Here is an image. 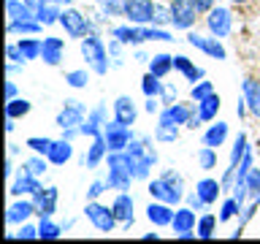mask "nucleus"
<instances>
[{"label": "nucleus", "mask_w": 260, "mask_h": 244, "mask_svg": "<svg viewBox=\"0 0 260 244\" xmlns=\"http://www.w3.org/2000/svg\"><path fill=\"white\" fill-rule=\"evenodd\" d=\"M87 117V106L79 103V101H65L62 111L57 114V128L68 130V128H79Z\"/></svg>", "instance_id": "1a4fd4ad"}, {"label": "nucleus", "mask_w": 260, "mask_h": 244, "mask_svg": "<svg viewBox=\"0 0 260 244\" xmlns=\"http://www.w3.org/2000/svg\"><path fill=\"white\" fill-rule=\"evenodd\" d=\"M225 138H228V125H225V122H217V125H211L206 133H203V144L217 149V146H222Z\"/></svg>", "instance_id": "c85d7f7f"}, {"label": "nucleus", "mask_w": 260, "mask_h": 244, "mask_svg": "<svg viewBox=\"0 0 260 244\" xmlns=\"http://www.w3.org/2000/svg\"><path fill=\"white\" fill-rule=\"evenodd\" d=\"M19 239H36L38 236V228H32V225H22V231L16 233Z\"/></svg>", "instance_id": "864d4df0"}, {"label": "nucleus", "mask_w": 260, "mask_h": 244, "mask_svg": "<svg viewBox=\"0 0 260 244\" xmlns=\"http://www.w3.org/2000/svg\"><path fill=\"white\" fill-rule=\"evenodd\" d=\"M46 158H49V163H52V166H65V163L73 158V144H71V138H60V141H54Z\"/></svg>", "instance_id": "a211bd4d"}, {"label": "nucleus", "mask_w": 260, "mask_h": 244, "mask_svg": "<svg viewBox=\"0 0 260 244\" xmlns=\"http://www.w3.org/2000/svg\"><path fill=\"white\" fill-rule=\"evenodd\" d=\"M84 215H87L89 223H92L98 231H103V233H111L114 228H117V223H119L111 206H103V203H95V201H89V203H87Z\"/></svg>", "instance_id": "20e7f679"}, {"label": "nucleus", "mask_w": 260, "mask_h": 244, "mask_svg": "<svg viewBox=\"0 0 260 244\" xmlns=\"http://www.w3.org/2000/svg\"><path fill=\"white\" fill-rule=\"evenodd\" d=\"M187 41H190L195 49H201V52H206L209 57H214V60H225V57H228L225 46L219 44L217 36H214V38H203V36H198V33H190V36H187Z\"/></svg>", "instance_id": "f8f14e48"}, {"label": "nucleus", "mask_w": 260, "mask_h": 244, "mask_svg": "<svg viewBox=\"0 0 260 244\" xmlns=\"http://www.w3.org/2000/svg\"><path fill=\"white\" fill-rule=\"evenodd\" d=\"M171 225H174L176 233H184V231H195V209L184 206V209H176L174 211V220H171Z\"/></svg>", "instance_id": "4be33fe9"}, {"label": "nucleus", "mask_w": 260, "mask_h": 244, "mask_svg": "<svg viewBox=\"0 0 260 244\" xmlns=\"http://www.w3.org/2000/svg\"><path fill=\"white\" fill-rule=\"evenodd\" d=\"M236 211H241V201L233 195V198H228V201L222 203V211H219V223H225V220L236 217Z\"/></svg>", "instance_id": "79ce46f5"}, {"label": "nucleus", "mask_w": 260, "mask_h": 244, "mask_svg": "<svg viewBox=\"0 0 260 244\" xmlns=\"http://www.w3.org/2000/svg\"><path fill=\"white\" fill-rule=\"evenodd\" d=\"M103 117H106V106H98V109H92V111L87 114V119L79 125V133H81V136H89V138L101 136L103 128H106Z\"/></svg>", "instance_id": "ddd939ff"}, {"label": "nucleus", "mask_w": 260, "mask_h": 244, "mask_svg": "<svg viewBox=\"0 0 260 244\" xmlns=\"http://www.w3.org/2000/svg\"><path fill=\"white\" fill-rule=\"evenodd\" d=\"M60 24L65 27V33H68L71 38H84L92 33V24H89V19L84 14H79L76 8H62L60 14Z\"/></svg>", "instance_id": "0eeeda50"}, {"label": "nucleus", "mask_w": 260, "mask_h": 244, "mask_svg": "<svg viewBox=\"0 0 260 244\" xmlns=\"http://www.w3.org/2000/svg\"><path fill=\"white\" fill-rule=\"evenodd\" d=\"M162 179L174 187V193L179 195V198H184V179H182V174H176V171H166L162 174Z\"/></svg>", "instance_id": "c03bdc74"}, {"label": "nucleus", "mask_w": 260, "mask_h": 244, "mask_svg": "<svg viewBox=\"0 0 260 244\" xmlns=\"http://www.w3.org/2000/svg\"><path fill=\"white\" fill-rule=\"evenodd\" d=\"M41 22L38 19H27V22H8V33H38Z\"/></svg>", "instance_id": "a18cd8bd"}, {"label": "nucleus", "mask_w": 260, "mask_h": 244, "mask_svg": "<svg viewBox=\"0 0 260 244\" xmlns=\"http://www.w3.org/2000/svg\"><path fill=\"white\" fill-rule=\"evenodd\" d=\"M187 3H190L198 14H209L211 8H214V0H187Z\"/></svg>", "instance_id": "09e8293b"}, {"label": "nucleus", "mask_w": 260, "mask_h": 244, "mask_svg": "<svg viewBox=\"0 0 260 244\" xmlns=\"http://www.w3.org/2000/svg\"><path fill=\"white\" fill-rule=\"evenodd\" d=\"M211 93H214V87H211V81H195V84H192V93H190V98H192L195 103H198V101H203V98H206V95H211Z\"/></svg>", "instance_id": "de8ad7c7"}, {"label": "nucleus", "mask_w": 260, "mask_h": 244, "mask_svg": "<svg viewBox=\"0 0 260 244\" xmlns=\"http://www.w3.org/2000/svg\"><path fill=\"white\" fill-rule=\"evenodd\" d=\"M106 16H125V3L127 0H101Z\"/></svg>", "instance_id": "37998d69"}, {"label": "nucleus", "mask_w": 260, "mask_h": 244, "mask_svg": "<svg viewBox=\"0 0 260 244\" xmlns=\"http://www.w3.org/2000/svg\"><path fill=\"white\" fill-rule=\"evenodd\" d=\"M46 163H49L46 155H36V158H27L22 163V171L32 176H41V174H46Z\"/></svg>", "instance_id": "f704fd0d"}, {"label": "nucleus", "mask_w": 260, "mask_h": 244, "mask_svg": "<svg viewBox=\"0 0 260 244\" xmlns=\"http://www.w3.org/2000/svg\"><path fill=\"white\" fill-rule=\"evenodd\" d=\"M244 190H247L249 198L257 201V195H260V168H249L247 182H244Z\"/></svg>", "instance_id": "e433bc0d"}, {"label": "nucleus", "mask_w": 260, "mask_h": 244, "mask_svg": "<svg viewBox=\"0 0 260 244\" xmlns=\"http://www.w3.org/2000/svg\"><path fill=\"white\" fill-rule=\"evenodd\" d=\"M195 106H198V117H201L203 122H211V119L217 117V111H219V95L211 93V95L203 98V101H198Z\"/></svg>", "instance_id": "bb28decb"}, {"label": "nucleus", "mask_w": 260, "mask_h": 244, "mask_svg": "<svg viewBox=\"0 0 260 244\" xmlns=\"http://www.w3.org/2000/svg\"><path fill=\"white\" fill-rule=\"evenodd\" d=\"M65 81H68L71 87L81 89V87H87V81H89V73H87L84 68H79V71H68V73H65Z\"/></svg>", "instance_id": "a19ab883"}, {"label": "nucleus", "mask_w": 260, "mask_h": 244, "mask_svg": "<svg viewBox=\"0 0 260 244\" xmlns=\"http://www.w3.org/2000/svg\"><path fill=\"white\" fill-rule=\"evenodd\" d=\"M168 11H171V24L176 30H190L195 19L201 16L187 0H168Z\"/></svg>", "instance_id": "6e6552de"}, {"label": "nucleus", "mask_w": 260, "mask_h": 244, "mask_svg": "<svg viewBox=\"0 0 260 244\" xmlns=\"http://www.w3.org/2000/svg\"><path fill=\"white\" fill-rule=\"evenodd\" d=\"M14 95H16V87H14V81H8L6 84V101H14Z\"/></svg>", "instance_id": "6e6d98bb"}, {"label": "nucleus", "mask_w": 260, "mask_h": 244, "mask_svg": "<svg viewBox=\"0 0 260 244\" xmlns=\"http://www.w3.org/2000/svg\"><path fill=\"white\" fill-rule=\"evenodd\" d=\"M198 166L203 168V171H211L217 166V149L214 146H206L203 144V149L198 152Z\"/></svg>", "instance_id": "4c0bfd02"}, {"label": "nucleus", "mask_w": 260, "mask_h": 244, "mask_svg": "<svg viewBox=\"0 0 260 244\" xmlns=\"http://www.w3.org/2000/svg\"><path fill=\"white\" fill-rule=\"evenodd\" d=\"M41 190V182H38V176H32V174H24V171H22V176L19 179H16V182L11 185V190H8V193H11V195H27V193H32V195H36Z\"/></svg>", "instance_id": "a878e982"}, {"label": "nucleus", "mask_w": 260, "mask_h": 244, "mask_svg": "<svg viewBox=\"0 0 260 244\" xmlns=\"http://www.w3.org/2000/svg\"><path fill=\"white\" fill-rule=\"evenodd\" d=\"M195 193L211 206V203L219 198V193H222V182H217V179H201V182L195 185Z\"/></svg>", "instance_id": "393cba45"}, {"label": "nucleus", "mask_w": 260, "mask_h": 244, "mask_svg": "<svg viewBox=\"0 0 260 244\" xmlns=\"http://www.w3.org/2000/svg\"><path fill=\"white\" fill-rule=\"evenodd\" d=\"M174 68V54H154L149 60V71L154 73V76H168V71Z\"/></svg>", "instance_id": "c756f323"}, {"label": "nucleus", "mask_w": 260, "mask_h": 244, "mask_svg": "<svg viewBox=\"0 0 260 244\" xmlns=\"http://www.w3.org/2000/svg\"><path fill=\"white\" fill-rule=\"evenodd\" d=\"M187 203H190V209H206V206H209V203L203 201L198 193H190V195H187Z\"/></svg>", "instance_id": "603ef678"}, {"label": "nucleus", "mask_w": 260, "mask_h": 244, "mask_svg": "<svg viewBox=\"0 0 260 244\" xmlns=\"http://www.w3.org/2000/svg\"><path fill=\"white\" fill-rule=\"evenodd\" d=\"M255 203H257V206H260V195H257V201H255Z\"/></svg>", "instance_id": "052dcab7"}, {"label": "nucleus", "mask_w": 260, "mask_h": 244, "mask_svg": "<svg viewBox=\"0 0 260 244\" xmlns=\"http://www.w3.org/2000/svg\"><path fill=\"white\" fill-rule=\"evenodd\" d=\"M11 3H16V0H6V6H11Z\"/></svg>", "instance_id": "bf43d9fd"}, {"label": "nucleus", "mask_w": 260, "mask_h": 244, "mask_svg": "<svg viewBox=\"0 0 260 244\" xmlns=\"http://www.w3.org/2000/svg\"><path fill=\"white\" fill-rule=\"evenodd\" d=\"M149 195H152V198H157V201L171 203V206L182 201V198H179V195L174 193V187H171L162 176H160V179H154V182H149Z\"/></svg>", "instance_id": "6ab92c4d"}, {"label": "nucleus", "mask_w": 260, "mask_h": 244, "mask_svg": "<svg viewBox=\"0 0 260 244\" xmlns=\"http://www.w3.org/2000/svg\"><path fill=\"white\" fill-rule=\"evenodd\" d=\"M62 49H65V44H62L60 38H44L41 57H44L46 65H60V60H62Z\"/></svg>", "instance_id": "b1692460"}, {"label": "nucleus", "mask_w": 260, "mask_h": 244, "mask_svg": "<svg viewBox=\"0 0 260 244\" xmlns=\"http://www.w3.org/2000/svg\"><path fill=\"white\" fill-rule=\"evenodd\" d=\"M32 211H36V201H16V203H11V206H8V211H6V220L11 225H16V223H24V220H27Z\"/></svg>", "instance_id": "5701e85b"}, {"label": "nucleus", "mask_w": 260, "mask_h": 244, "mask_svg": "<svg viewBox=\"0 0 260 244\" xmlns=\"http://www.w3.org/2000/svg\"><path fill=\"white\" fill-rule=\"evenodd\" d=\"M6 57L11 63H24V57H22V52H19V44H8L6 46Z\"/></svg>", "instance_id": "8fccbe9b"}, {"label": "nucleus", "mask_w": 260, "mask_h": 244, "mask_svg": "<svg viewBox=\"0 0 260 244\" xmlns=\"http://www.w3.org/2000/svg\"><path fill=\"white\" fill-rule=\"evenodd\" d=\"M136 117H138V109H136L133 98L119 95L117 101H114V119H119L122 125H133Z\"/></svg>", "instance_id": "2eb2a0df"}, {"label": "nucleus", "mask_w": 260, "mask_h": 244, "mask_svg": "<svg viewBox=\"0 0 260 244\" xmlns=\"http://www.w3.org/2000/svg\"><path fill=\"white\" fill-rule=\"evenodd\" d=\"M141 89H144V95H146V98H160L162 93H166V87H162L160 76H154L152 71L144 76V81H141Z\"/></svg>", "instance_id": "72a5a7b5"}, {"label": "nucleus", "mask_w": 260, "mask_h": 244, "mask_svg": "<svg viewBox=\"0 0 260 244\" xmlns=\"http://www.w3.org/2000/svg\"><path fill=\"white\" fill-rule=\"evenodd\" d=\"M206 24H209V30H211V36H217V38H225L228 33H231L233 27V16L228 8H211L209 16H206Z\"/></svg>", "instance_id": "9d476101"}, {"label": "nucleus", "mask_w": 260, "mask_h": 244, "mask_svg": "<svg viewBox=\"0 0 260 244\" xmlns=\"http://www.w3.org/2000/svg\"><path fill=\"white\" fill-rule=\"evenodd\" d=\"M146 217H149L152 225L162 228V225H171V220H174V211H171V203L157 201V203H149V206H146Z\"/></svg>", "instance_id": "f3484780"}, {"label": "nucleus", "mask_w": 260, "mask_h": 244, "mask_svg": "<svg viewBox=\"0 0 260 244\" xmlns=\"http://www.w3.org/2000/svg\"><path fill=\"white\" fill-rule=\"evenodd\" d=\"M52 138H38V136H32V138H27V146L36 155H49V149H52Z\"/></svg>", "instance_id": "49530a36"}, {"label": "nucleus", "mask_w": 260, "mask_h": 244, "mask_svg": "<svg viewBox=\"0 0 260 244\" xmlns=\"http://www.w3.org/2000/svg\"><path fill=\"white\" fill-rule=\"evenodd\" d=\"M236 6H247V3H252V0H233Z\"/></svg>", "instance_id": "13d9d810"}, {"label": "nucleus", "mask_w": 260, "mask_h": 244, "mask_svg": "<svg viewBox=\"0 0 260 244\" xmlns=\"http://www.w3.org/2000/svg\"><path fill=\"white\" fill-rule=\"evenodd\" d=\"M192 109L190 106H184V103H168L166 109L160 111V122L162 125H187L192 117Z\"/></svg>", "instance_id": "9b49d317"}, {"label": "nucleus", "mask_w": 260, "mask_h": 244, "mask_svg": "<svg viewBox=\"0 0 260 244\" xmlns=\"http://www.w3.org/2000/svg\"><path fill=\"white\" fill-rule=\"evenodd\" d=\"M174 68H176V71H182L184 76L192 81V84H195V81H201V79H203V71L198 68V65H192V63L187 60L184 54H176V57H174Z\"/></svg>", "instance_id": "cd10ccee"}, {"label": "nucleus", "mask_w": 260, "mask_h": 244, "mask_svg": "<svg viewBox=\"0 0 260 244\" xmlns=\"http://www.w3.org/2000/svg\"><path fill=\"white\" fill-rule=\"evenodd\" d=\"M111 209H114V215H117V220L122 225H133V198H130L127 193H119L117 198H114V203H111Z\"/></svg>", "instance_id": "dca6fc26"}, {"label": "nucleus", "mask_w": 260, "mask_h": 244, "mask_svg": "<svg viewBox=\"0 0 260 244\" xmlns=\"http://www.w3.org/2000/svg\"><path fill=\"white\" fill-rule=\"evenodd\" d=\"M214 228H217V217L214 215H203L198 220V228H195V231H198L201 239H211V236H214Z\"/></svg>", "instance_id": "58836bf2"}, {"label": "nucleus", "mask_w": 260, "mask_h": 244, "mask_svg": "<svg viewBox=\"0 0 260 244\" xmlns=\"http://www.w3.org/2000/svg\"><path fill=\"white\" fill-rule=\"evenodd\" d=\"M241 89H244V103H247L249 111L260 119V81H255V79H244Z\"/></svg>", "instance_id": "412c9836"}, {"label": "nucleus", "mask_w": 260, "mask_h": 244, "mask_svg": "<svg viewBox=\"0 0 260 244\" xmlns=\"http://www.w3.org/2000/svg\"><path fill=\"white\" fill-rule=\"evenodd\" d=\"M57 209V187H41L36 193V215L52 217Z\"/></svg>", "instance_id": "4468645a"}, {"label": "nucleus", "mask_w": 260, "mask_h": 244, "mask_svg": "<svg viewBox=\"0 0 260 244\" xmlns=\"http://www.w3.org/2000/svg\"><path fill=\"white\" fill-rule=\"evenodd\" d=\"M81 57H84L87 65L98 73V76H103V73L109 71V52H106L103 41L98 38L95 33H89V36L81 38Z\"/></svg>", "instance_id": "f03ea898"}, {"label": "nucleus", "mask_w": 260, "mask_h": 244, "mask_svg": "<svg viewBox=\"0 0 260 244\" xmlns=\"http://www.w3.org/2000/svg\"><path fill=\"white\" fill-rule=\"evenodd\" d=\"M103 136H106V144H109V152H125L130 141H133V133H130V125H122L119 119L114 122H106L103 128Z\"/></svg>", "instance_id": "39448f33"}, {"label": "nucleus", "mask_w": 260, "mask_h": 244, "mask_svg": "<svg viewBox=\"0 0 260 244\" xmlns=\"http://www.w3.org/2000/svg\"><path fill=\"white\" fill-rule=\"evenodd\" d=\"M62 233L60 225H54L49 217H41V225H38V239H57Z\"/></svg>", "instance_id": "ea45409f"}, {"label": "nucleus", "mask_w": 260, "mask_h": 244, "mask_svg": "<svg viewBox=\"0 0 260 244\" xmlns=\"http://www.w3.org/2000/svg\"><path fill=\"white\" fill-rule=\"evenodd\" d=\"M30 109H32V103L24 101V98L6 101V117H11V119H19V117H24V114H30Z\"/></svg>", "instance_id": "473e14b6"}, {"label": "nucleus", "mask_w": 260, "mask_h": 244, "mask_svg": "<svg viewBox=\"0 0 260 244\" xmlns=\"http://www.w3.org/2000/svg\"><path fill=\"white\" fill-rule=\"evenodd\" d=\"M144 109L149 111V114H154V111H157V98H146V106H144Z\"/></svg>", "instance_id": "5fc2aeb1"}, {"label": "nucleus", "mask_w": 260, "mask_h": 244, "mask_svg": "<svg viewBox=\"0 0 260 244\" xmlns=\"http://www.w3.org/2000/svg\"><path fill=\"white\" fill-rule=\"evenodd\" d=\"M157 6L152 0H127L125 3V19L130 24H154Z\"/></svg>", "instance_id": "423d86ee"}, {"label": "nucleus", "mask_w": 260, "mask_h": 244, "mask_svg": "<svg viewBox=\"0 0 260 244\" xmlns=\"http://www.w3.org/2000/svg\"><path fill=\"white\" fill-rule=\"evenodd\" d=\"M111 36L119 41V44H141V41H174L171 33L160 30V27H141V24H133V27H114Z\"/></svg>", "instance_id": "7ed1b4c3"}, {"label": "nucleus", "mask_w": 260, "mask_h": 244, "mask_svg": "<svg viewBox=\"0 0 260 244\" xmlns=\"http://www.w3.org/2000/svg\"><path fill=\"white\" fill-rule=\"evenodd\" d=\"M60 14H62L60 3H44V6L36 11V19H38L41 24H52V22H60Z\"/></svg>", "instance_id": "7c9ffc66"}, {"label": "nucleus", "mask_w": 260, "mask_h": 244, "mask_svg": "<svg viewBox=\"0 0 260 244\" xmlns=\"http://www.w3.org/2000/svg\"><path fill=\"white\" fill-rule=\"evenodd\" d=\"M154 138H157V141H166V144L176 141V138H179V125H162V122H157V128H154Z\"/></svg>", "instance_id": "c9c22d12"}, {"label": "nucleus", "mask_w": 260, "mask_h": 244, "mask_svg": "<svg viewBox=\"0 0 260 244\" xmlns=\"http://www.w3.org/2000/svg\"><path fill=\"white\" fill-rule=\"evenodd\" d=\"M106 152H109V144H106V136L101 133V136H95V138H92V144H89L87 158H84V166H87V168H98Z\"/></svg>", "instance_id": "aec40b11"}, {"label": "nucleus", "mask_w": 260, "mask_h": 244, "mask_svg": "<svg viewBox=\"0 0 260 244\" xmlns=\"http://www.w3.org/2000/svg\"><path fill=\"white\" fill-rule=\"evenodd\" d=\"M136 179L133 171V158L127 152H109V187L114 190H127L130 182Z\"/></svg>", "instance_id": "f257e3e1"}, {"label": "nucleus", "mask_w": 260, "mask_h": 244, "mask_svg": "<svg viewBox=\"0 0 260 244\" xmlns=\"http://www.w3.org/2000/svg\"><path fill=\"white\" fill-rule=\"evenodd\" d=\"M195 233H198V231H195ZM195 233H192V231H184V233H176V236H179V239H192Z\"/></svg>", "instance_id": "4d7b16f0"}, {"label": "nucleus", "mask_w": 260, "mask_h": 244, "mask_svg": "<svg viewBox=\"0 0 260 244\" xmlns=\"http://www.w3.org/2000/svg\"><path fill=\"white\" fill-rule=\"evenodd\" d=\"M41 49H44V41H38V38H19V52H22L24 60H38Z\"/></svg>", "instance_id": "2f4dec72"}, {"label": "nucleus", "mask_w": 260, "mask_h": 244, "mask_svg": "<svg viewBox=\"0 0 260 244\" xmlns=\"http://www.w3.org/2000/svg\"><path fill=\"white\" fill-rule=\"evenodd\" d=\"M106 187H109V182H92V185H89V190H87V198H89V201H95L98 195L106 190Z\"/></svg>", "instance_id": "3c124183"}]
</instances>
